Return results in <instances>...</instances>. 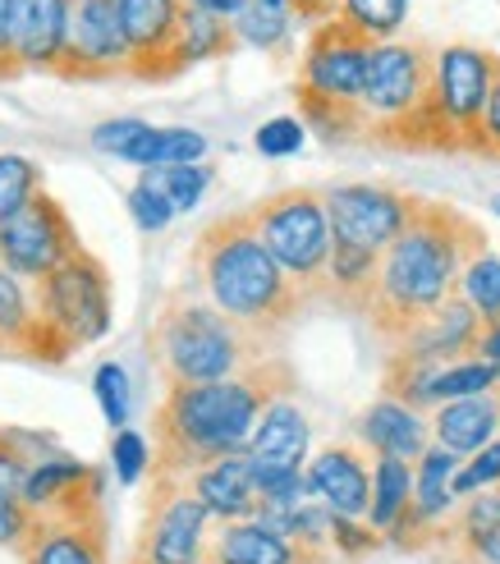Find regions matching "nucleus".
Returning a JSON list of instances; mask_svg holds the SVG:
<instances>
[{
	"label": "nucleus",
	"mask_w": 500,
	"mask_h": 564,
	"mask_svg": "<svg viewBox=\"0 0 500 564\" xmlns=\"http://www.w3.org/2000/svg\"><path fill=\"white\" fill-rule=\"evenodd\" d=\"M290 390L294 372L275 354L230 381L165 390L152 413V477H193L226 455H243L262 413L290 400Z\"/></svg>",
	"instance_id": "obj_1"
},
{
	"label": "nucleus",
	"mask_w": 500,
	"mask_h": 564,
	"mask_svg": "<svg viewBox=\"0 0 500 564\" xmlns=\"http://www.w3.org/2000/svg\"><path fill=\"white\" fill-rule=\"evenodd\" d=\"M487 252V230L450 203H427L409 230L381 252V280L368 307V322L385 345H400L419 330L441 303L459 294L464 267Z\"/></svg>",
	"instance_id": "obj_2"
},
{
	"label": "nucleus",
	"mask_w": 500,
	"mask_h": 564,
	"mask_svg": "<svg viewBox=\"0 0 500 564\" xmlns=\"http://www.w3.org/2000/svg\"><path fill=\"white\" fill-rule=\"evenodd\" d=\"M188 262L207 303H216L235 326H243L262 345L281 340L285 326H294L298 313H308L313 303L267 252L248 207L216 216L193 243Z\"/></svg>",
	"instance_id": "obj_3"
},
{
	"label": "nucleus",
	"mask_w": 500,
	"mask_h": 564,
	"mask_svg": "<svg viewBox=\"0 0 500 564\" xmlns=\"http://www.w3.org/2000/svg\"><path fill=\"white\" fill-rule=\"evenodd\" d=\"M148 354H152V372L161 377V386L175 390V386L230 381L253 368V362L271 358V345L253 340L216 303L193 299V294H171L152 322Z\"/></svg>",
	"instance_id": "obj_4"
},
{
	"label": "nucleus",
	"mask_w": 500,
	"mask_h": 564,
	"mask_svg": "<svg viewBox=\"0 0 500 564\" xmlns=\"http://www.w3.org/2000/svg\"><path fill=\"white\" fill-rule=\"evenodd\" d=\"M248 216H253L267 252L317 303L326 294V262H330V248H336L322 188H281L248 207Z\"/></svg>",
	"instance_id": "obj_5"
},
{
	"label": "nucleus",
	"mask_w": 500,
	"mask_h": 564,
	"mask_svg": "<svg viewBox=\"0 0 500 564\" xmlns=\"http://www.w3.org/2000/svg\"><path fill=\"white\" fill-rule=\"evenodd\" d=\"M23 564H106V477L93 468L51 510H33V532L19 546Z\"/></svg>",
	"instance_id": "obj_6"
},
{
	"label": "nucleus",
	"mask_w": 500,
	"mask_h": 564,
	"mask_svg": "<svg viewBox=\"0 0 500 564\" xmlns=\"http://www.w3.org/2000/svg\"><path fill=\"white\" fill-rule=\"evenodd\" d=\"M33 303L42 322L61 335L69 349L97 345L110 330V275L97 252L78 248L65 267L33 280Z\"/></svg>",
	"instance_id": "obj_7"
},
{
	"label": "nucleus",
	"mask_w": 500,
	"mask_h": 564,
	"mask_svg": "<svg viewBox=\"0 0 500 564\" xmlns=\"http://www.w3.org/2000/svg\"><path fill=\"white\" fill-rule=\"evenodd\" d=\"M500 69V55L482 46H441L436 51V74H432V110L441 129L450 138V152H482V116H487V97Z\"/></svg>",
	"instance_id": "obj_8"
},
{
	"label": "nucleus",
	"mask_w": 500,
	"mask_h": 564,
	"mask_svg": "<svg viewBox=\"0 0 500 564\" xmlns=\"http://www.w3.org/2000/svg\"><path fill=\"white\" fill-rule=\"evenodd\" d=\"M211 514L188 491V477H152L148 514L129 564H203L211 546Z\"/></svg>",
	"instance_id": "obj_9"
},
{
	"label": "nucleus",
	"mask_w": 500,
	"mask_h": 564,
	"mask_svg": "<svg viewBox=\"0 0 500 564\" xmlns=\"http://www.w3.org/2000/svg\"><path fill=\"white\" fill-rule=\"evenodd\" d=\"M322 203L336 239L385 252L413 225L423 197L391 184H336V188H322Z\"/></svg>",
	"instance_id": "obj_10"
},
{
	"label": "nucleus",
	"mask_w": 500,
	"mask_h": 564,
	"mask_svg": "<svg viewBox=\"0 0 500 564\" xmlns=\"http://www.w3.org/2000/svg\"><path fill=\"white\" fill-rule=\"evenodd\" d=\"M55 78L65 83H110L129 78V42L120 23V0H69L65 51Z\"/></svg>",
	"instance_id": "obj_11"
},
{
	"label": "nucleus",
	"mask_w": 500,
	"mask_h": 564,
	"mask_svg": "<svg viewBox=\"0 0 500 564\" xmlns=\"http://www.w3.org/2000/svg\"><path fill=\"white\" fill-rule=\"evenodd\" d=\"M78 248L83 243H78L69 212L55 203L46 188L33 193V203L0 225V267L14 271L19 280H28V285L51 275L55 267H65Z\"/></svg>",
	"instance_id": "obj_12"
},
{
	"label": "nucleus",
	"mask_w": 500,
	"mask_h": 564,
	"mask_svg": "<svg viewBox=\"0 0 500 564\" xmlns=\"http://www.w3.org/2000/svg\"><path fill=\"white\" fill-rule=\"evenodd\" d=\"M372 37H363L354 23L340 14L313 28L308 51H303L298 83L294 88L326 97V101H354L363 106V83H368V61H372Z\"/></svg>",
	"instance_id": "obj_13"
},
{
	"label": "nucleus",
	"mask_w": 500,
	"mask_h": 564,
	"mask_svg": "<svg viewBox=\"0 0 500 564\" xmlns=\"http://www.w3.org/2000/svg\"><path fill=\"white\" fill-rule=\"evenodd\" d=\"M184 0H120V23L129 42V78L138 83H171L184 74L180 33H184Z\"/></svg>",
	"instance_id": "obj_14"
},
{
	"label": "nucleus",
	"mask_w": 500,
	"mask_h": 564,
	"mask_svg": "<svg viewBox=\"0 0 500 564\" xmlns=\"http://www.w3.org/2000/svg\"><path fill=\"white\" fill-rule=\"evenodd\" d=\"M308 436H313V427H308V417H303L298 404L275 400L262 413L253 441H248V464H253L262 496L281 491L298 473H308Z\"/></svg>",
	"instance_id": "obj_15"
},
{
	"label": "nucleus",
	"mask_w": 500,
	"mask_h": 564,
	"mask_svg": "<svg viewBox=\"0 0 500 564\" xmlns=\"http://www.w3.org/2000/svg\"><path fill=\"white\" fill-rule=\"evenodd\" d=\"M0 354L33 358V362H65L74 354L61 335L42 322L37 303H33V285L6 267H0Z\"/></svg>",
	"instance_id": "obj_16"
},
{
	"label": "nucleus",
	"mask_w": 500,
	"mask_h": 564,
	"mask_svg": "<svg viewBox=\"0 0 500 564\" xmlns=\"http://www.w3.org/2000/svg\"><path fill=\"white\" fill-rule=\"evenodd\" d=\"M482 326H487V322L478 317V307L468 303L464 294H455L450 303H441L419 330H409L400 345H391V354L423 358V362H441V368H446V362H464V358L478 354Z\"/></svg>",
	"instance_id": "obj_17"
},
{
	"label": "nucleus",
	"mask_w": 500,
	"mask_h": 564,
	"mask_svg": "<svg viewBox=\"0 0 500 564\" xmlns=\"http://www.w3.org/2000/svg\"><path fill=\"white\" fill-rule=\"evenodd\" d=\"M308 487L340 519H368L372 510V468L354 445H326L308 459Z\"/></svg>",
	"instance_id": "obj_18"
},
{
	"label": "nucleus",
	"mask_w": 500,
	"mask_h": 564,
	"mask_svg": "<svg viewBox=\"0 0 500 564\" xmlns=\"http://www.w3.org/2000/svg\"><path fill=\"white\" fill-rule=\"evenodd\" d=\"M354 436L363 441L377 459L385 455V459L419 464L427 449H432V417H423L419 409H409V404L391 400V394H381L372 409L358 413Z\"/></svg>",
	"instance_id": "obj_19"
},
{
	"label": "nucleus",
	"mask_w": 500,
	"mask_h": 564,
	"mask_svg": "<svg viewBox=\"0 0 500 564\" xmlns=\"http://www.w3.org/2000/svg\"><path fill=\"white\" fill-rule=\"evenodd\" d=\"M188 491L203 500V510L216 523L258 519V510H262V491H258L253 464H248V449H243V455H226V459L198 468L188 477Z\"/></svg>",
	"instance_id": "obj_20"
},
{
	"label": "nucleus",
	"mask_w": 500,
	"mask_h": 564,
	"mask_svg": "<svg viewBox=\"0 0 500 564\" xmlns=\"http://www.w3.org/2000/svg\"><path fill=\"white\" fill-rule=\"evenodd\" d=\"M436 551H446L455 564H500V487L468 496L464 510L441 523Z\"/></svg>",
	"instance_id": "obj_21"
},
{
	"label": "nucleus",
	"mask_w": 500,
	"mask_h": 564,
	"mask_svg": "<svg viewBox=\"0 0 500 564\" xmlns=\"http://www.w3.org/2000/svg\"><path fill=\"white\" fill-rule=\"evenodd\" d=\"M65 19L69 0H19L14 55L23 74H55L65 51Z\"/></svg>",
	"instance_id": "obj_22"
},
{
	"label": "nucleus",
	"mask_w": 500,
	"mask_h": 564,
	"mask_svg": "<svg viewBox=\"0 0 500 564\" xmlns=\"http://www.w3.org/2000/svg\"><path fill=\"white\" fill-rule=\"evenodd\" d=\"M211 564H322L317 555H308L303 546H294L281 532H271L258 519H239V523H220L211 532L207 546Z\"/></svg>",
	"instance_id": "obj_23"
},
{
	"label": "nucleus",
	"mask_w": 500,
	"mask_h": 564,
	"mask_svg": "<svg viewBox=\"0 0 500 564\" xmlns=\"http://www.w3.org/2000/svg\"><path fill=\"white\" fill-rule=\"evenodd\" d=\"M500 432V404L496 394H474V400H450L432 413V441L446 445L450 455H478Z\"/></svg>",
	"instance_id": "obj_24"
},
{
	"label": "nucleus",
	"mask_w": 500,
	"mask_h": 564,
	"mask_svg": "<svg viewBox=\"0 0 500 564\" xmlns=\"http://www.w3.org/2000/svg\"><path fill=\"white\" fill-rule=\"evenodd\" d=\"M377 280H381V252L336 239V248H330V262H326V294L322 299L340 303L345 313H363L368 317Z\"/></svg>",
	"instance_id": "obj_25"
},
{
	"label": "nucleus",
	"mask_w": 500,
	"mask_h": 564,
	"mask_svg": "<svg viewBox=\"0 0 500 564\" xmlns=\"http://www.w3.org/2000/svg\"><path fill=\"white\" fill-rule=\"evenodd\" d=\"M455 473H459V455H450L446 445H432L413 464V510H419V519L441 523L455 510Z\"/></svg>",
	"instance_id": "obj_26"
},
{
	"label": "nucleus",
	"mask_w": 500,
	"mask_h": 564,
	"mask_svg": "<svg viewBox=\"0 0 500 564\" xmlns=\"http://www.w3.org/2000/svg\"><path fill=\"white\" fill-rule=\"evenodd\" d=\"M207 156V138L198 129H148L138 143L124 152L138 171H165V165H198Z\"/></svg>",
	"instance_id": "obj_27"
},
{
	"label": "nucleus",
	"mask_w": 500,
	"mask_h": 564,
	"mask_svg": "<svg viewBox=\"0 0 500 564\" xmlns=\"http://www.w3.org/2000/svg\"><path fill=\"white\" fill-rule=\"evenodd\" d=\"M298 97V120L308 124L322 143H363L368 138V116H363V106H354V101H326V97H313V93H303L294 88Z\"/></svg>",
	"instance_id": "obj_28"
},
{
	"label": "nucleus",
	"mask_w": 500,
	"mask_h": 564,
	"mask_svg": "<svg viewBox=\"0 0 500 564\" xmlns=\"http://www.w3.org/2000/svg\"><path fill=\"white\" fill-rule=\"evenodd\" d=\"M413 505V464L404 459H377L372 464V510H368V528H377L381 538L400 523V514Z\"/></svg>",
	"instance_id": "obj_29"
},
{
	"label": "nucleus",
	"mask_w": 500,
	"mask_h": 564,
	"mask_svg": "<svg viewBox=\"0 0 500 564\" xmlns=\"http://www.w3.org/2000/svg\"><path fill=\"white\" fill-rule=\"evenodd\" d=\"M88 473H93L88 464H78V459H69V455L55 449V455H46V459H37L33 468H28L19 496L33 505V510H51V505L61 500V496H69Z\"/></svg>",
	"instance_id": "obj_30"
},
{
	"label": "nucleus",
	"mask_w": 500,
	"mask_h": 564,
	"mask_svg": "<svg viewBox=\"0 0 500 564\" xmlns=\"http://www.w3.org/2000/svg\"><path fill=\"white\" fill-rule=\"evenodd\" d=\"M239 46L235 37V23L220 19V14H207V10H184V33H180V55H184V69L188 65H203V61H220Z\"/></svg>",
	"instance_id": "obj_31"
},
{
	"label": "nucleus",
	"mask_w": 500,
	"mask_h": 564,
	"mask_svg": "<svg viewBox=\"0 0 500 564\" xmlns=\"http://www.w3.org/2000/svg\"><path fill=\"white\" fill-rule=\"evenodd\" d=\"M500 390V372L482 358H464V362H446L432 381V409L450 404V400H474V394H496Z\"/></svg>",
	"instance_id": "obj_32"
},
{
	"label": "nucleus",
	"mask_w": 500,
	"mask_h": 564,
	"mask_svg": "<svg viewBox=\"0 0 500 564\" xmlns=\"http://www.w3.org/2000/svg\"><path fill=\"white\" fill-rule=\"evenodd\" d=\"M290 28H294V10H275L253 0L239 19H235V37L239 46H253V51H281L290 42Z\"/></svg>",
	"instance_id": "obj_33"
},
{
	"label": "nucleus",
	"mask_w": 500,
	"mask_h": 564,
	"mask_svg": "<svg viewBox=\"0 0 500 564\" xmlns=\"http://www.w3.org/2000/svg\"><path fill=\"white\" fill-rule=\"evenodd\" d=\"M340 19L372 42H395L409 19V0H340Z\"/></svg>",
	"instance_id": "obj_34"
},
{
	"label": "nucleus",
	"mask_w": 500,
	"mask_h": 564,
	"mask_svg": "<svg viewBox=\"0 0 500 564\" xmlns=\"http://www.w3.org/2000/svg\"><path fill=\"white\" fill-rule=\"evenodd\" d=\"M33 193H42V165L19 152H0V225L33 203Z\"/></svg>",
	"instance_id": "obj_35"
},
{
	"label": "nucleus",
	"mask_w": 500,
	"mask_h": 564,
	"mask_svg": "<svg viewBox=\"0 0 500 564\" xmlns=\"http://www.w3.org/2000/svg\"><path fill=\"white\" fill-rule=\"evenodd\" d=\"M459 294L478 307V317H482V322H496V317H500V258H496L491 248L478 252V258L464 267Z\"/></svg>",
	"instance_id": "obj_36"
},
{
	"label": "nucleus",
	"mask_w": 500,
	"mask_h": 564,
	"mask_svg": "<svg viewBox=\"0 0 500 564\" xmlns=\"http://www.w3.org/2000/svg\"><path fill=\"white\" fill-rule=\"evenodd\" d=\"M143 180L171 197L175 212H193L211 184V165H203V161L198 165H165V171H143Z\"/></svg>",
	"instance_id": "obj_37"
},
{
	"label": "nucleus",
	"mask_w": 500,
	"mask_h": 564,
	"mask_svg": "<svg viewBox=\"0 0 500 564\" xmlns=\"http://www.w3.org/2000/svg\"><path fill=\"white\" fill-rule=\"evenodd\" d=\"M51 436H28V432H6L0 427V491H19L28 468H33L42 455H33L28 445H46Z\"/></svg>",
	"instance_id": "obj_38"
},
{
	"label": "nucleus",
	"mask_w": 500,
	"mask_h": 564,
	"mask_svg": "<svg viewBox=\"0 0 500 564\" xmlns=\"http://www.w3.org/2000/svg\"><path fill=\"white\" fill-rule=\"evenodd\" d=\"M93 390H97V404L110 422V432H124L129 427V377L120 362H101L93 372Z\"/></svg>",
	"instance_id": "obj_39"
},
{
	"label": "nucleus",
	"mask_w": 500,
	"mask_h": 564,
	"mask_svg": "<svg viewBox=\"0 0 500 564\" xmlns=\"http://www.w3.org/2000/svg\"><path fill=\"white\" fill-rule=\"evenodd\" d=\"M129 216H133V225H138V230H143V235H156V230H165V225H171L180 212L171 207V197H165L156 184H148L143 175H138V184L129 188Z\"/></svg>",
	"instance_id": "obj_40"
},
{
	"label": "nucleus",
	"mask_w": 500,
	"mask_h": 564,
	"mask_svg": "<svg viewBox=\"0 0 500 564\" xmlns=\"http://www.w3.org/2000/svg\"><path fill=\"white\" fill-rule=\"evenodd\" d=\"M500 487V441L482 445L474 459H464L459 473H455V500L464 496H478V491H496Z\"/></svg>",
	"instance_id": "obj_41"
},
{
	"label": "nucleus",
	"mask_w": 500,
	"mask_h": 564,
	"mask_svg": "<svg viewBox=\"0 0 500 564\" xmlns=\"http://www.w3.org/2000/svg\"><path fill=\"white\" fill-rule=\"evenodd\" d=\"M110 468H116V477H120L124 487H133L138 477L152 468V449H148V441L138 436L133 427H124V432L110 436Z\"/></svg>",
	"instance_id": "obj_42"
},
{
	"label": "nucleus",
	"mask_w": 500,
	"mask_h": 564,
	"mask_svg": "<svg viewBox=\"0 0 500 564\" xmlns=\"http://www.w3.org/2000/svg\"><path fill=\"white\" fill-rule=\"evenodd\" d=\"M303 138H308V124L294 120V116H275L253 133V148L262 156H294L303 148Z\"/></svg>",
	"instance_id": "obj_43"
},
{
	"label": "nucleus",
	"mask_w": 500,
	"mask_h": 564,
	"mask_svg": "<svg viewBox=\"0 0 500 564\" xmlns=\"http://www.w3.org/2000/svg\"><path fill=\"white\" fill-rule=\"evenodd\" d=\"M28 532H33V505L19 491H0V546H10L19 555Z\"/></svg>",
	"instance_id": "obj_44"
},
{
	"label": "nucleus",
	"mask_w": 500,
	"mask_h": 564,
	"mask_svg": "<svg viewBox=\"0 0 500 564\" xmlns=\"http://www.w3.org/2000/svg\"><path fill=\"white\" fill-rule=\"evenodd\" d=\"M148 129H152L148 120H133V116H124V120H106V124L93 129V148L106 152V156H116V161H124V152H129Z\"/></svg>",
	"instance_id": "obj_45"
},
{
	"label": "nucleus",
	"mask_w": 500,
	"mask_h": 564,
	"mask_svg": "<svg viewBox=\"0 0 500 564\" xmlns=\"http://www.w3.org/2000/svg\"><path fill=\"white\" fill-rule=\"evenodd\" d=\"M385 538L377 528H363L358 519H340L336 514V523H330V551H340V555H368V551H377Z\"/></svg>",
	"instance_id": "obj_46"
},
{
	"label": "nucleus",
	"mask_w": 500,
	"mask_h": 564,
	"mask_svg": "<svg viewBox=\"0 0 500 564\" xmlns=\"http://www.w3.org/2000/svg\"><path fill=\"white\" fill-rule=\"evenodd\" d=\"M14 23H19V0H0V83L23 78L14 55Z\"/></svg>",
	"instance_id": "obj_47"
},
{
	"label": "nucleus",
	"mask_w": 500,
	"mask_h": 564,
	"mask_svg": "<svg viewBox=\"0 0 500 564\" xmlns=\"http://www.w3.org/2000/svg\"><path fill=\"white\" fill-rule=\"evenodd\" d=\"M482 161H500V69L491 83V97H487V116H482Z\"/></svg>",
	"instance_id": "obj_48"
},
{
	"label": "nucleus",
	"mask_w": 500,
	"mask_h": 564,
	"mask_svg": "<svg viewBox=\"0 0 500 564\" xmlns=\"http://www.w3.org/2000/svg\"><path fill=\"white\" fill-rule=\"evenodd\" d=\"M290 10L317 28V23H326V19H336V14H340V0H290Z\"/></svg>",
	"instance_id": "obj_49"
},
{
	"label": "nucleus",
	"mask_w": 500,
	"mask_h": 564,
	"mask_svg": "<svg viewBox=\"0 0 500 564\" xmlns=\"http://www.w3.org/2000/svg\"><path fill=\"white\" fill-rule=\"evenodd\" d=\"M474 358H482V362H491V368L500 372V317L482 326V335H478V354H474Z\"/></svg>",
	"instance_id": "obj_50"
},
{
	"label": "nucleus",
	"mask_w": 500,
	"mask_h": 564,
	"mask_svg": "<svg viewBox=\"0 0 500 564\" xmlns=\"http://www.w3.org/2000/svg\"><path fill=\"white\" fill-rule=\"evenodd\" d=\"M184 6H193V10H207V14H220V19H239L248 6H253V0H184Z\"/></svg>",
	"instance_id": "obj_51"
},
{
	"label": "nucleus",
	"mask_w": 500,
	"mask_h": 564,
	"mask_svg": "<svg viewBox=\"0 0 500 564\" xmlns=\"http://www.w3.org/2000/svg\"><path fill=\"white\" fill-rule=\"evenodd\" d=\"M262 6H275V10H290V0H262Z\"/></svg>",
	"instance_id": "obj_52"
},
{
	"label": "nucleus",
	"mask_w": 500,
	"mask_h": 564,
	"mask_svg": "<svg viewBox=\"0 0 500 564\" xmlns=\"http://www.w3.org/2000/svg\"><path fill=\"white\" fill-rule=\"evenodd\" d=\"M491 212H496V216H500V193H496V197H491Z\"/></svg>",
	"instance_id": "obj_53"
},
{
	"label": "nucleus",
	"mask_w": 500,
	"mask_h": 564,
	"mask_svg": "<svg viewBox=\"0 0 500 564\" xmlns=\"http://www.w3.org/2000/svg\"><path fill=\"white\" fill-rule=\"evenodd\" d=\"M496 404H500V390H496Z\"/></svg>",
	"instance_id": "obj_54"
},
{
	"label": "nucleus",
	"mask_w": 500,
	"mask_h": 564,
	"mask_svg": "<svg viewBox=\"0 0 500 564\" xmlns=\"http://www.w3.org/2000/svg\"><path fill=\"white\" fill-rule=\"evenodd\" d=\"M203 564H211V560H203Z\"/></svg>",
	"instance_id": "obj_55"
}]
</instances>
